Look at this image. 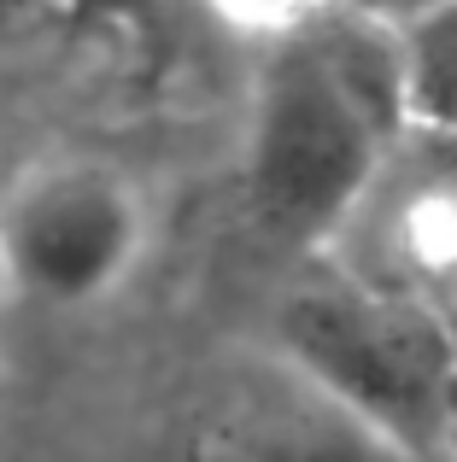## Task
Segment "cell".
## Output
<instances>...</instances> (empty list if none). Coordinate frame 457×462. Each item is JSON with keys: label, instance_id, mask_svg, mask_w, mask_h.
Masks as SVG:
<instances>
[{"label": "cell", "instance_id": "1", "mask_svg": "<svg viewBox=\"0 0 457 462\" xmlns=\"http://www.w3.org/2000/svg\"><path fill=\"white\" fill-rule=\"evenodd\" d=\"M411 135L405 59L387 18L334 0L275 35L247 124L252 223L287 252L322 258L369 181Z\"/></svg>", "mask_w": 457, "mask_h": 462}, {"label": "cell", "instance_id": "2", "mask_svg": "<svg viewBox=\"0 0 457 462\" xmlns=\"http://www.w3.org/2000/svg\"><path fill=\"white\" fill-rule=\"evenodd\" d=\"M270 346L346 410L399 439L416 462H440V439H446V416L457 398L452 322L358 282L329 258H305L299 282L275 305Z\"/></svg>", "mask_w": 457, "mask_h": 462}, {"label": "cell", "instance_id": "3", "mask_svg": "<svg viewBox=\"0 0 457 462\" xmlns=\"http://www.w3.org/2000/svg\"><path fill=\"white\" fill-rule=\"evenodd\" d=\"M141 193L100 158H53L0 199V282L59 310L100 305L141 258Z\"/></svg>", "mask_w": 457, "mask_h": 462}, {"label": "cell", "instance_id": "4", "mask_svg": "<svg viewBox=\"0 0 457 462\" xmlns=\"http://www.w3.org/2000/svg\"><path fill=\"white\" fill-rule=\"evenodd\" d=\"M176 462H416L399 439L322 393L275 346H240L182 404Z\"/></svg>", "mask_w": 457, "mask_h": 462}, {"label": "cell", "instance_id": "5", "mask_svg": "<svg viewBox=\"0 0 457 462\" xmlns=\"http://www.w3.org/2000/svg\"><path fill=\"white\" fill-rule=\"evenodd\" d=\"M322 258L457 328V129L411 124Z\"/></svg>", "mask_w": 457, "mask_h": 462}, {"label": "cell", "instance_id": "6", "mask_svg": "<svg viewBox=\"0 0 457 462\" xmlns=\"http://www.w3.org/2000/svg\"><path fill=\"white\" fill-rule=\"evenodd\" d=\"M387 23L399 35L411 124L457 129V0H423Z\"/></svg>", "mask_w": 457, "mask_h": 462}, {"label": "cell", "instance_id": "7", "mask_svg": "<svg viewBox=\"0 0 457 462\" xmlns=\"http://www.w3.org/2000/svg\"><path fill=\"white\" fill-rule=\"evenodd\" d=\"M59 30L124 35L135 47L164 42V0H59Z\"/></svg>", "mask_w": 457, "mask_h": 462}, {"label": "cell", "instance_id": "8", "mask_svg": "<svg viewBox=\"0 0 457 462\" xmlns=\"http://www.w3.org/2000/svg\"><path fill=\"white\" fill-rule=\"evenodd\" d=\"M206 6H218L228 23H240V30H258V35H287L299 30L305 18H317V12H329L334 0H206Z\"/></svg>", "mask_w": 457, "mask_h": 462}, {"label": "cell", "instance_id": "9", "mask_svg": "<svg viewBox=\"0 0 457 462\" xmlns=\"http://www.w3.org/2000/svg\"><path fill=\"white\" fill-rule=\"evenodd\" d=\"M59 30V0H0V42Z\"/></svg>", "mask_w": 457, "mask_h": 462}, {"label": "cell", "instance_id": "10", "mask_svg": "<svg viewBox=\"0 0 457 462\" xmlns=\"http://www.w3.org/2000/svg\"><path fill=\"white\" fill-rule=\"evenodd\" d=\"M440 462H457V398H452V416H446V439H440Z\"/></svg>", "mask_w": 457, "mask_h": 462}]
</instances>
